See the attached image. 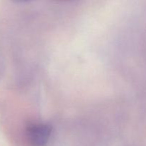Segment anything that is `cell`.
<instances>
[{"mask_svg": "<svg viewBox=\"0 0 146 146\" xmlns=\"http://www.w3.org/2000/svg\"><path fill=\"white\" fill-rule=\"evenodd\" d=\"M51 132V127L47 124H33L27 128V137L31 146H46L49 141Z\"/></svg>", "mask_w": 146, "mask_h": 146, "instance_id": "cell-1", "label": "cell"}]
</instances>
